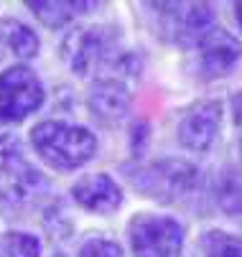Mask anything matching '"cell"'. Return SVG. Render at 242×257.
Returning a JSON list of instances; mask_svg holds the SVG:
<instances>
[{"instance_id": "obj_11", "label": "cell", "mask_w": 242, "mask_h": 257, "mask_svg": "<svg viewBox=\"0 0 242 257\" xmlns=\"http://www.w3.org/2000/svg\"><path fill=\"white\" fill-rule=\"evenodd\" d=\"M74 201L94 214H112L123 204V191L107 173H89L72 186Z\"/></svg>"}, {"instance_id": "obj_7", "label": "cell", "mask_w": 242, "mask_h": 257, "mask_svg": "<svg viewBox=\"0 0 242 257\" xmlns=\"http://www.w3.org/2000/svg\"><path fill=\"white\" fill-rule=\"evenodd\" d=\"M49 194V181L23 158L0 168V201L8 209H26Z\"/></svg>"}, {"instance_id": "obj_21", "label": "cell", "mask_w": 242, "mask_h": 257, "mask_svg": "<svg viewBox=\"0 0 242 257\" xmlns=\"http://www.w3.org/2000/svg\"><path fill=\"white\" fill-rule=\"evenodd\" d=\"M3 49H6V46H3V41H0V59H3Z\"/></svg>"}, {"instance_id": "obj_15", "label": "cell", "mask_w": 242, "mask_h": 257, "mask_svg": "<svg viewBox=\"0 0 242 257\" xmlns=\"http://www.w3.org/2000/svg\"><path fill=\"white\" fill-rule=\"evenodd\" d=\"M0 257H41V242L28 232H8L0 237Z\"/></svg>"}, {"instance_id": "obj_12", "label": "cell", "mask_w": 242, "mask_h": 257, "mask_svg": "<svg viewBox=\"0 0 242 257\" xmlns=\"http://www.w3.org/2000/svg\"><path fill=\"white\" fill-rule=\"evenodd\" d=\"M26 6L49 28H61L72 18H77L92 8V3H82V0H61V3H56V0H41V3L39 0H28Z\"/></svg>"}, {"instance_id": "obj_13", "label": "cell", "mask_w": 242, "mask_h": 257, "mask_svg": "<svg viewBox=\"0 0 242 257\" xmlns=\"http://www.w3.org/2000/svg\"><path fill=\"white\" fill-rule=\"evenodd\" d=\"M0 41L18 59H33L39 54V36L18 21H0Z\"/></svg>"}, {"instance_id": "obj_16", "label": "cell", "mask_w": 242, "mask_h": 257, "mask_svg": "<svg viewBox=\"0 0 242 257\" xmlns=\"http://www.w3.org/2000/svg\"><path fill=\"white\" fill-rule=\"evenodd\" d=\"M219 204L227 214H232L234 219H242V183L229 178L222 191H219Z\"/></svg>"}, {"instance_id": "obj_2", "label": "cell", "mask_w": 242, "mask_h": 257, "mask_svg": "<svg viewBox=\"0 0 242 257\" xmlns=\"http://www.w3.org/2000/svg\"><path fill=\"white\" fill-rule=\"evenodd\" d=\"M31 145L51 168L74 171L92 161L97 151V138L87 127L46 120L31 130Z\"/></svg>"}, {"instance_id": "obj_18", "label": "cell", "mask_w": 242, "mask_h": 257, "mask_svg": "<svg viewBox=\"0 0 242 257\" xmlns=\"http://www.w3.org/2000/svg\"><path fill=\"white\" fill-rule=\"evenodd\" d=\"M18 158H23V148H21L18 138L11 133H0V168L11 166Z\"/></svg>"}, {"instance_id": "obj_9", "label": "cell", "mask_w": 242, "mask_h": 257, "mask_svg": "<svg viewBox=\"0 0 242 257\" xmlns=\"http://www.w3.org/2000/svg\"><path fill=\"white\" fill-rule=\"evenodd\" d=\"M199 49V71L204 79H219L227 77L234 69V64L242 56V46L232 33L222 28H212L209 33L201 36V41L196 44Z\"/></svg>"}, {"instance_id": "obj_4", "label": "cell", "mask_w": 242, "mask_h": 257, "mask_svg": "<svg viewBox=\"0 0 242 257\" xmlns=\"http://www.w3.org/2000/svg\"><path fill=\"white\" fill-rule=\"evenodd\" d=\"M130 247L135 257H179L184 247V227L171 216L138 214L130 229Z\"/></svg>"}, {"instance_id": "obj_8", "label": "cell", "mask_w": 242, "mask_h": 257, "mask_svg": "<svg viewBox=\"0 0 242 257\" xmlns=\"http://www.w3.org/2000/svg\"><path fill=\"white\" fill-rule=\"evenodd\" d=\"M222 125V104L217 99H204L191 104L179 120V143L191 153H204L212 148Z\"/></svg>"}, {"instance_id": "obj_22", "label": "cell", "mask_w": 242, "mask_h": 257, "mask_svg": "<svg viewBox=\"0 0 242 257\" xmlns=\"http://www.w3.org/2000/svg\"><path fill=\"white\" fill-rule=\"evenodd\" d=\"M51 257H66V254H64V252H56V254H51Z\"/></svg>"}, {"instance_id": "obj_10", "label": "cell", "mask_w": 242, "mask_h": 257, "mask_svg": "<svg viewBox=\"0 0 242 257\" xmlns=\"http://www.w3.org/2000/svg\"><path fill=\"white\" fill-rule=\"evenodd\" d=\"M87 104H89L92 117L99 125L115 127L130 112V89L120 79H112V77L94 79L92 87H89Z\"/></svg>"}, {"instance_id": "obj_1", "label": "cell", "mask_w": 242, "mask_h": 257, "mask_svg": "<svg viewBox=\"0 0 242 257\" xmlns=\"http://www.w3.org/2000/svg\"><path fill=\"white\" fill-rule=\"evenodd\" d=\"M61 56L77 77L99 74L107 66L123 71L125 61H130V56L120 49L115 26H84L69 31L61 41Z\"/></svg>"}, {"instance_id": "obj_3", "label": "cell", "mask_w": 242, "mask_h": 257, "mask_svg": "<svg viewBox=\"0 0 242 257\" xmlns=\"http://www.w3.org/2000/svg\"><path fill=\"white\" fill-rule=\"evenodd\" d=\"M130 183L138 194H143L153 201H163V204H174L181 196L191 194L196 181H199V171L194 163L189 161H179V158H163V161H153L146 166H138L128 171Z\"/></svg>"}, {"instance_id": "obj_19", "label": "cell", "mask_w": 242, "mask_h": 257, "mask_svg": "<svg viewBox=\"0 0 242 257\" xmlns=\"http://www.w3.org/2000/svg\"><path fill=\"white\" fill-rule=\"evenodd\" d=\"M232 115H234V127H237V140L242 151V89L232 97Z\"/></svg>"}, {"instance_id": "obj_20", "label": "cell", "mask_w": 242, "mask_h": 257, "mask_svg": "<svg viewBox=\"0 0 242 257\" xmlns=\"http://www.w3.org/2000/svg\"><path fill=\"white\" fill-rule=\"evenodd\" d=\"M234 18H237V26L242 28V3H234Z\"/></svg>"}, {"instance_id": "obj_17", "label": "cell", "mask_w": 242, "mask_h": 257, "mask_svg": "<svg viewBox=\"0 0 242 257\" xmlns=\"http://www.w3.org/2000/svg\"><path fill=\"white\" fill-rule=\"evenodd\" d=\"M79 257H123V247L110 239H87L79 247Z\"/></svg>"}, {"instance_id": "obj_5", "label": "cell", "mask_w": 242, "mask_h": 257, "mask_svg": "<svg viewBox=\"0 0 242 257\" xmlns=\"http://www.w3.org/2000/svg\"><path fill=\"white\" fill-rule=\"evenodd\" d=\"M44 102V87L28 66H11L0 74V125H13L36 112Z\"/></svg>"}, {"instance_id": "obj_6", "label": "cell", "mask_w": 242, "mask_h": 257, "mask_svg": "<svg viewBox=\"0 0 242 257\" xmlns=\"http://www.w3.org/2000/svg\"><path fill=\"white\" fill-rule=\"evenodd\" d=\"M153 8L161 11V18L166 21L161 26L163 36L181 46H196L201 36L217 26L206 3H156Z\"/></svg>"}, {"instance_id": "obj_14", "label": "cell", "mask_w": 242, "mask_h": 257, "mask_svg": "<svg viewBox=\"0 0 242 257\" xmlns=\"http://www.w3.org/2000/svg\"><path fill=\"white\" fill-rule=\"evenodd\" d=\"M201 252L204 257H242V239L222 229H212L201 239Z\"/></svg>"}]
</instances>
